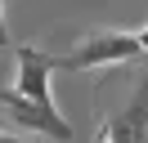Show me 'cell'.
Instances as JSON below:
<instances>
[{"instance_id": "cell-1", "label": "cell", "mask_w": 148, "mask_h": 143, "mask_svg": "<svg viewBox=\"0 0 148 143\" xmlns=\"http://www.w3.org/2000/svg\"><path fill=\"white\" fill-rule=\"evenodd\" d=\"M135 58H148L144 45H139V31L99 27V31H85V40L58 58V72H94V67H108V63H135Z\"/></svg>"}, {"instance_id": "cell-2", "label": "cell", "mask_w": 148, "mask_h": 143, "mask_svg": "<svg viewBox=\"0 0 148 143\" xmlns=\"http://www.w3.org/2000/svg\"><path fill=\"white\" fill-rule=\"evenodd\" d=\"M0 116L23 134H36L49 143H72V125L58 112V103H36V98H23L14 85L0 89Z\"/></svg>"}, {"instance_id": "cell-3", "label": "cell", "mask_w": 148, "mask_h": 143, "mask_svg": "<svg viewBox=\"0 0 148 143\" xmlns=\"http://www.w3.org/2000/svg\"><path fill=\"white\" fill-rule=\"evenodd\" d=\"M14 63H18V76H14V89L23 98H36V103H54V89H49V76L58 72V58H49L36 45H18L14 49Z\"/></svg>"}, {"instance_id": "cell-4", "label": "cell", "mask_w": 148, "mask_h": 143, "mask_svg": "<svg viewBox=\"0 0 148 143\" xmlns=\"http://www.w3.org/2000/svg\"><path fill=\"white\" fill-rule=\"evenodd\" d=\"M103 134H108V143H148V76H139L130 103L112 112Z\"/></svg>"}, {"instance_id": "cell-5", "label": "cell", "mask_w": 148, "mask_h": 143, "mask_svg": "<svg viewBox=\"0 0 148 143\" xmlns=\"http://www.w3.org/2000/svg\"><path fill=\"white\" fill-rule=\"evenodd\" d=\"M0 49H9V27H5V0H0Z\"/></svg>"}, {"instance_id": "cell-6", "label": "cell", "mask_w": 148, "mask_h": 143, "mask_svg": "<svg viewBox=\"0 0 148 143\" xmlns=\"http://www.w3.org/2000/svg\"><path fill=\"white\" fill-rule=\"evenodd\" d=\"M0 143H32V139H14V134H5V130H0Z\"/></svg>"}, {"instance_id": "cell-7", "label": "cell", "mask_w": 148, "mask_h": 143, "mask_svg": "<svg viewBox=\"0 0 148 143\" xmlns=\"http://www.w3.org/2000/svg\"><path fill=\"white\" fill-rule=\"evenodd\" d=\"M139 45H144V54H148V27H144V31H139Z\"/></svg>"}, {"instance_id": "cell-8", "label": "cell", "mask_w": 148, "mask_h": 143, "mask_svg": "<svg viewBox=\"0 0 148 143\" xmlns=\"http://www.w3.org/2000/svg\"><path fill=\"white\" fill-rule=\"evenodd\" d=\"M99 139H103V134H94V139H90V143H99Z\"/></svg>"}, {"instance_id": "cell-9", "label": "cell", "mask_w": 148, "mask_h": 143, "mask_svg": "<svg viewBox=\"0 0 148 143\" xmlns=\"http://www.w3.org/2000/svg\"><path fill=\"white\" fill-rule=\"evenodd\" d=\"M99 143H108V134H103V139H99Z\"/></svg>"}]
</instances>
